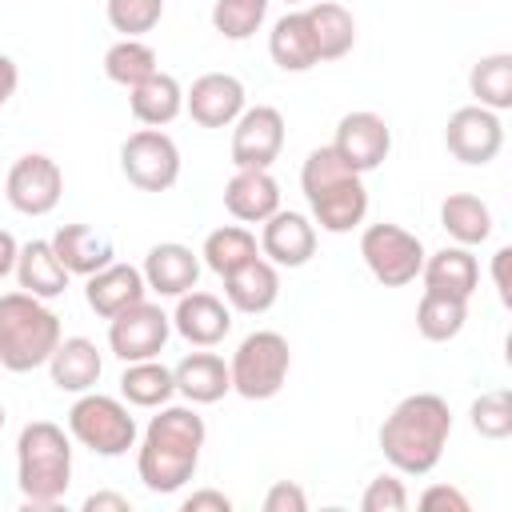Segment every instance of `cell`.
<instances>
[{
  "label": "cell",
  "instance_id": "6da1fadb",
  "mask_svg": "<svg viewBox=\"0 0 512 512\" xmlns=\"http://www.w3.org/2000/svg\"><path fill=\"white\" fill-rule=\"evenodd\" d=\"M204 440H208V428H204V416L196 412V404H172V400L160 404L140 436V448H136L140 484L156 496L180 492L196 476Z\"/></svg>",
  "mask_w": 512,
  "mask_h": 512
},
{
  "label": "cell",
  "instance_id": "7a4b0ae2",
  "mask_svg": "<svg viewBox=\"0 0 512 512\" xmlns=\"http://www.w3.org/2000/svg\"><path fill=\"white\" fill-rule=\"evenodd\" d=\"M452 436V408L436 392H412L404 396L380 424L376 440L392 472L400 476H428Z\"/></svg>",
  "mask_w": 512,
  "mask_h": 512
},
{
  "label": "cell",
  "instance_id": "3957f363",
  "mask_svg": "<svg viewBox=\"0 0 512 512\" xmlns=\"http://www.w3.org/2000/svg\"><path fill=\"white\" fill-rule=\"evenodd\" d=\"M300 192L308 200L312 224H320L332 236H344V232L360 228L364 216H368L364 176L356 168H348V160L332 144L308 152V160L300 168Z\"/></svg>",
  "mask_w": 512,
  "mask_h": 512
},
{
  "label": "cell",
  "instance_id": "277c9868",
  "mask_svg": "<svg viewBox=\"0 0 512 512\" xmlns=\"http://www.w3.org/2000/svg\"><path fill=\"white\" fill-rule=\"evenodd\" d=\"M16 484L24 508H56L72 484V436L52 420H28L16 436Z\"/></svg>",
  "mask_w": 512,
  "mask_h": 512
},
{
  "label": "cell",
  "instance_id": "5b68a950",
  "mask_svg": "<svg viewBox=\"0 0 512 512\" xmlns=\"http://www.w3.org/2000/svg\"><path fill=\"white\" fill-rule=\"evenodd\" d=\"M60 316L32 292L0 296V364L8 372H36L60 344Z\"/></svg>",
  "mask_w": 512,
  "mask_h": 512
},
{
  "label": "cell",
  "instance_id": "8992f818",
  "mask_svg": "<svg viewBox=\"0 0 512 512\" xmlns=\"http://www.w3.org/2000/svg\"><path fill=\"white\" fill-rule=\"evenodd\" d=\"M288 372H292V348L272 328L248 332L228 360L232 392L244 400H272L288 384Z\"/></svg>",
  "mask_w": 512,
  "mask_h": 512
},
{
  "label": "cell",
  "instance_id": "52a82bcc",
  "mask_svg": "<svg viewBox=\"0 0 512 512\" xmlns=\"http://www.w3.org/2000/svg\"><path fill=\"white\" fill-rule=\"evenodd\" d=\"M68 436L80 448L116 460L128 448H136L140 428H136V416L128 412L124 400L104 396V392H80L76 404L68 408Z\"/></svg>",
  "mask_w": 512,
  "mask_h": 512
},
{
  "label": "cell",
  "instance_id": "ba28073f",
  "mask_svg": "<svg viewBox=\"0 0 512 512\" xmlns=\"http://www.w3.org/2000/svg\"><path fill=\"white\" fill-rule=\"evenodd\" d=\"M424 244L416 232L400 228V224H368L360 232V260L368 264V272L384 284V288H404L420 276L424 268Z\"/></svg>",
  "mask_w": 512,
  "mask_h": 512
},
{
  "label": "cell",
  "instance_id": "9c48e42d",
  "mask_svg": "<svg viewBox=\"0 0 512 512\" xmlns=\"http://www.w3.org/2000/svg\"><path fill=\"white\" fill-rule=\"evenodd\" d=\"M120 172L140 192H168L180 180V148L164 128H140L120 144Z\"/></svg>",
  "mask_w": 512,
  "mask_h": 512
},
{
  "label": "cell",
  "instance_id": "30bf717a",
  "mask_svg": "<svg viewBox=\"0 0 512 512\" xmlns=\"http://www.w3.org/2000/svg\"><path fill=\"white\" fill-rule=\"evenodd\" d=\"M168 336H172V316L160 304H152L148 296L136 300V304H128L124 312H116L108 320V348L124 364L160 356L164 344H168Z\"/></svg>",
  "mask_w": 512,
  "mask_h": 512
},
{
  "label": "cell",
  "instance_id": "8fae6325",
  "mask_svg": "<svg viewBox=\"0 0 512 512\" xmlns=\"http://www.w3.org/2000/svg\"><path fill=\"white\" fill-rule=\"evenodd\" d=\"M4 196L20 216H48L64 196V172L44 152H24L4 180Z\"/></svg>",
  "mask_w": 512,
  "mask_h": 512
},
{
  "label": "cell",
  "instance_id": "7c38bea8",
  "mask_svg": "<svg viewBox=\"0 0 512 512\" xmlns=\"http://www.w3.org/2000/svg\"><path fill=\"white\" fill-rule=\"evenodd\" d=\"M444 148L468 164V168H484L500 156L504 148V124H500V112L492 108H480V104H464L448 116L444 124Z\"/></svg>",
  "mask_w": 512,
  "mask_h": 512
},
{
  "label": "cell",
  "instance_id": "4fadbf2b",
  "mask_svg": "<svg viewBox=\"0 0 512 512\" xmlns=\"http://www.w3.org/2000/svg\"><path fill=\"white\" fill-rule=\"evenodd\" d=\"M284 112L272 104H252L232 124V164L236 168H272L284 152Z\"/></svg>",
  "mask_w": 512,
  "mask_h": 512
},
{
  "label": "cell",
  "instance_id": "5bb4252c",
  "mask_svg": "<svg viewBox=\"0 0 512 512\" xmlns=\"http://www.w3.org/2000/svg\"><path fill=\"white\" fill-rule=\"evenodd\" d=\"M332 148L348 160V168H356L364 176V172H376L388 160V152H392V128H388V120L380 112L356 108V112H344L340 116Z\"/></svg>",
  "mask_w": 512,
  "mask_h": 512
},
{
  "label": "cell",
  "instance_id": "9a60e30c",
  "mask_svg": "<svg viewBox=\"0 0 512 512\" xmlns=\"http://www.w3.org/2000/svg\"><path fill=\"white\" fill-rule=\"evenodd\" d=\"M244 108H248V92L244 80L232 72H204L184 92V112L200 128H232Z\"/></svg>",
  "mask_w": 512,
  "mask_h": 512
},
{
  "label": "cell",
  "instance_id": "2e32d148",
  "mask_svg": "<svg viewBox=\"0 0 512 512\" xmlns=\"http://www.w3.org/2000/svg\"><path fill=\"white\" fill-rule=\"evenodd\" d=\"M260 256L276 268H304L316 256V224L304 212L276 208L260 228Z\"/></svg>",
  "mask_w": 512,
  "mask_h": 512
},
{
  "label": "cell",
  "instance_id": "e0dca14e",
  "mask_svg": "<svg viewBox=\"0 0 512 512\" xmlns=\"http://www.w3.org/2000/svg\"><path fill=\"white\" fill-rule=\"evenodd\" d=\"M172 332H180V336H184L188 344H196V348H216V344L232 332V308H228V300L192 288V292L176 296Z\"/></svg>",
  "mask_w": 512,
  "mask_h": 512
},
{
  "label": "cell",
  "instance_id": "ac0fdd59",
  "mask_svg": "<svg viewBox=\"0 0 512 512\" xmlns=\"http://www.w3.org/2000/svg\"><path fill=\"white\" fill-rule=\"evenodd\" d=\"M140 272H144L148 292L176 300V296H184V292L196 288V280H200V252H192L180 240H164V244H152L148 248Z\"/></svg>",
  "mask_w": 512,
  "mask_h": 512
},
{
  "label": "cell",
  "instance_id": "d6986e66",
  "mask_svg": "<svg viewBox=\"0 0 512 512\" xmlns=\"http://www.w3.org/2000/svg\"><path fill=\"white\" fill-rule=\"evenodd\" d=\"M148 296V284H144V272L136 264H104L100 272L84 276V300L88 308L100 316V320H112L116 312H124L128 304L144 300Z\"/></svg>",
  "mask_w": 512,
  "mask_h": 512
},
{
  "label": "cell",
  "instance_id": "ffe728a7",
  "mask_svg": "<svg viewBox=\"0 0 512 512\" xmlns=\"http://www.w3.org/2000/svg\"><path fill=\"white\" fill-rule=\"evenodd\" d=\"M220 280H224V300L232 312L264 316L280 300V268L264 256H252L248 264H240L236 272H228Z\"/></svg>",
  "mask_w": 512,
  "mask_h": 512
},
{
  "label": "cell",
  "instance_id": "44dd1931",
  "mask_svg": "<svg viewBox=\"0 0 512 512\" xmlns=\"http://www.w3.org/2000/svg\"><path fill=\"white\" fill-rule=\"evenodd\" d=\"M48 376H52V384L60 388V392H72V396H80V392H92L96 384H100V376H104V356H100V348L88 340V336H60V344H56V352L48 356Z\"/></svg>",
  "mask_w": 512,
  "mask_h": 512
},
{
  "label": "cell",
  "instance_id": "7402d4cb",
  "mask_svg": "<svg viewBox=\"0 0 512 512\" xmlns=\"http://www.w3.org/2000/svg\"><path fill=\"white\" fill-rule=\"evenodd\" d=\"M224 208L240 224H264L280 208V184L268 168H236L224 184Z\"/></svg>",
  "mask_w": 512,
  "mask_h": 512
},
{
  "label": "cell",
  "instance_id": "603a6c76",
  "mask_svg": "<svg viewBox=\"0 0 512 512\" xmlns=\"http://www.w3.org/2000/svg\"><path fill=\"white\" fill-rule=\"evenodd\" d=\"M420 280H424L428 292H448V296L468 300V296L480 288V264H476L472 248H464V244H444L440 252L424 256Z\"/></svg>",
  "mask_w": 512,
  "mask_h": 512
},
{
  "label": "cell",
  "instance_id": "cb8c5ba5",
  "mask_svg": "<svg viewBox=\"0 0 512 512\" xmlns=\"http://www.w3.org/2000/svg\"><path fill=\"white\" fill-rule=\"evenodd\" d=\"M12 276L20 280L24 292H32L40 300L64 296L68 292V280H72V272L60 264L52 240H28V244H20V256H16V272Z\"/></svg>",
  "mask_w": 512,
  "mask_h": 512
},
{
  "label": "cell",
  "instance_id": "d4e9b609",
  "mask_svg": "<svg viewBox=\"0 0 512 512\" xmlns=\"http://www.w3.org/2000/svg\"><path fill=\"white\" fill-rule=\"evenodd\" d=\"M172 380H176V392L188 400V404H216L232 392V376H228V364L224 356L216 352H188L176 368H172Z\"/></svg>",
  "mask_w": 512,
  "mask_h": 512
},
{
  "label": "cell",
  "instance_id": "484cf974",
  "mask_svg": "<svg viewBox=\"0 0 512 512\" xmlns=\"http://www.w3.org/2000/svg\"><path fill=\"white\" fill-rule=\"evenodd\" d=\"M52 248H56L60 264H64L72 276H92V272H100L104 264H112V256H116L112 240H108L104 232L88 228V224H60V228L52 232Z\"/></svg>",
  "mask_w": 512,
  "mask_h": 512
},
{
  "label": "cell",
  "instance_id": "4316f807",
  "mask_svg": "<svg viewBox=\"0 0 512 512\" xmlns=\"http://www.w3.org/2000/svg\"><path fill=\"white\" fill-rule=\"evenodd\" d=\"M268 56H272V64H276L280 72H308V68L320 64L304 8H300V12H284V16L272 24V32H268Z\"/></svg>",
  "mask_w": 512,
  "mask_h": 512
},
{
  "label": "cell",
  "instance_id": "83f0119b",
  "mask_svg": "<svg viewBox=\"0 0 512 512\" xmlns=\"http://www.w3.org/2000/svg\"><path fill=\"white\" fill-rule=\"evenodd\" d=\"M128 108L144 128H164L184 112V88L168 72H152L136 88H128Z\"/></svg>",
  "mask_w": 512,
  "mask_h": 512
},
{
  "label": "cell",
  "instance_id": "f1b7e54d",
  "mask_svg": "<svg viewBox=\"0 0 512 512\" xmlns=\"http://www.w3.org/2000/svg\"><path fill=\"white\" fill-rule=\"evenodd\" d=\"M304 16H308V28H312L320 64L324 60H340V56H348L356 48V20H352V12L344 4L316 0V4L304 8Z\"/></svg>",
  "mask_w": 512,
  "mask_h": 512
},
{
  "label": "cell",
  "instance_id": "f546056e",
  "mask_svg": "<svg viewBox=\"0 0 512 512\" xmlns=\"http://www.w3.org/2000/svg\"><path fill=\"white\" fill-rule=\"evenodd\" d=\"M440 228L452 236V244L476 248L492 236V208L472 192H452L440 204Z\"/></svg>",
  "mask_w": 512,
  "mask_h": 512
},
{
  "label": "cell",
  "instance_id": "4dcf8cb0",
  "mask_svg": "<svg viewBox=\"0 0 512 512\" xmlns=\"http://www.w3.org/2000/svg\"><path fill=\"white\" fill-rule=\"evenodd\" d=\"M120 396L132 408H160V404H168L176 396L172 368H164L160 356L124 364V372H120Z\"/></svg>",
  "mask_w": 512,
  "mask_h": 512
},
{
  "label": "cell",
  "instance_id": "1f68e13d",
  "mask_svg": "<svg viewBox=\"0 0 512 512\" xmlns=\"http://www.w3.org/2000/svg\"><path fill=\"white\" fill-rule=\"evenodd\" d=\"M464 324H468V300L448 296V292H428V288H424V296H420V304H416V332H420L424 340L448 344V340H456V336L464 332Z\"/></svg>",
  "mask_w": 512,
  "mask_h": 512
},
{
  "label": "cell",
  "instance_id": "d6a6232c",
  "mask_svg": "<svg viewBox=\"0 0 512 512\" xmlns=\"http://www.w3.org/2000/svg\"><path fill=\"white\" fill-rule=\"evenodd\" d=\"M468 92L480 108L508 112L512 108V52H488L468 72Z\"/></svg>",
  "mask_w": 512,
  "mask_h": 512
},
{
  "label": "cell",
  "instance_id": "836d02e7",
  "mask_svg": "<svg viewBox=\"0 0 512 512\" xmlns=\"http://www.w3.org/2000/svg\"><path fill=\"white\" fill-rule=\"evenodd\" d=\"M252 256H260V244L256 236L244 228V224H220L204 236V248H200V260L216 272V276H228L236 272L240 264H248Z\"/></svg>",
  "mask_w": 512,
  "mask_h": 512
},
{
  "label": "cell",
  "instance_id": "e575fe53",
  "mask_svg": "<svg viewBox=\"0 0 512 512\" xmlns=\"http://www.w3.org/2000/svg\"><path fill=\"white\" fill-rule=\"evenodd\" d=\"M152 72H160L156 48L144 44L140 36H120L108 52H104V76L120 88H136L140 80H148Z\"/></svg>",
  "mask_w": 512,
  "mask_h": 512
},
{
  "label": "cell",
  "instance_id": "d590c367",
  "mask_svg": "<svg viewBox=\"0 0 512 512\" xmlns=\"http://www.w3.org/2000/svg\"><path fill=\"white\" fill-rule=\"evenodd\" d=\"M268 16V0H216L212 4V28L224 40H248L260 32Z\"/></svg>",
  "mask_w": 512,
  "mask_h": 512
},
{
  "label": "cell",
  "instance_id": "8d00e7d4",
  "mask_svg": "<svg viewBox=\"0 0 512 512\" xmlns=\"http://www.w3.org/2000/svg\"><path fill=\"white\" fill-rule=\"evenodd\" d=\"M468 420L484 440H508L512 436V396L504 388L500 392H480L468 408Z\"/></svg>",
  "mask_w": 512,
  "mask_h": 512
},
{
  "label": "cell",
  "instance_id": "74e56055",
  "mask_svg": "<svg viewBox=\"0 0 512 512\" xmlns=\"http://www.w3.org/2000/svg\"><path fill=\"white\" fill-rule=\"evenodd\" d=\"M104 16L112 24V32L120 36H144L160 24L164 16V0H108Z\"/></svg>",
  "mask_w": 512,
  "mask_h": 512
},
{
  "label": "cell",
  "instance_id": "f35d334b",
  "mask_svg": "<svg viewBox=\"0 0 512 512\" xmlns=\"http://www.w3.org/2000/svg\"><path fill=\"white\" fill-rule=\"evenodd\" d=\"M364 512H404L408 508V488L400 480V472H380L376 480H368L364 496H360Z\"/></svg>",
  "mask_w": 512,
  "mask_h": 512
},
{
  "label": "cell",
  "instance_id": "ab89813d",
  "mask_svg": "<svg viewBox=\"0 0 512 512\" xmlns=\"http://www.w3.org/2000/svg\"><path fill=\"white\" fill-rule=\"evenodd\" d=\"M416 504H420L424 512H468V508H472L468 496H464L456 484H428Z\"/></svg>",
  "mask_w": 512,
  "mask_h": 512
},
{
  "label": "cell",
  "instance_id": "60d3db41",
  "mask_svg": "<svg viewBox=\"0 0 512 512\" xmlns=\"http://www.w3.org/2000/svg\"><path fill=\"white\" fill-rule=\"evenodd\" d=\"M264 512H308V496L296 480H276L264 492Z\"/></svg>",
  "mask_w": 512,
  "mask_h": 512
},
{
  "label": "cell",
  "instance_id": "b9f144b4",
  "mask_svg": "<svg viewBox=\"0 0 512 512\" xmlns=\"http://www.w3.org/2000/svg\"><path fill=\"white\" fill-rule=\"evenodd\" d=\"M180 508H184V512H232V500H228L224 492H216V488H200V492L184 496Z\"/></svg>",
  "mask_w": 512,
  "mask_h": 512
},
{
  "label": "cell",
  "instance_id": "7bdbcfd3",
  "mask_svg": "<svg viewBox=\"0 0 512 512\" xmlns=\"http://www.w3.org/2000/svg\"><path fill=\"white\" fill-rule=\"evenodd\" d=\"M508 260H512V248H508V244H504V248H496V256H492V284H496L500 304H512V288H508Z\"/></svg>",
  "mask_w": 512,
  "mask_h": 512
},
{
  "label": "cell",
  "instance_id": "ee69618b",
  "mask_svg": "<svg viewBox=\"0 0 512 512\" xmlns=\"http://www.w3.org/2000/svg\"><path fill=\"white\" fill-rule=\"evenodd\" d=\"M84 512H132V500L120 492H92L84 500Z\"/></svg>",
  "mask_w": 512,
  "mask_h": 512
},
{
  "label": "cell",
  "instance_id": "f6af8a7d",
  "mask_svg": "<svg viewBox=\"0 0 512 512\" xmlns=\"http://www.w3.org/2000/svg\"><path fill=\"white\" fill-rule=\"evenodd\" d=\"M16 84H20V68H16V60H12V56H4V52H0V108L16 96Z\"/></svg>",
  "mask_w": 512,
  "mask_h": 512
},
{
  "label": "cell",
  "instance_id": "bcb514c9",
  "mask_svg": "<svg viewBox=\"0 0 512 512\" xmlns=\"http://www.w3.org/2000/svg\"><path fill=\"white\" fill-rule=\"evenodd\" d=\"M16 256H20V240L8 228H0V280L16 272Z\"/></svg>",
  "mask_w": 512,
  "mask_h": 512
},
{
  "label": "cell",
  "instance_id": "7dc6e473",
  "mask_svg": "<svg viewBox=\"0 0 512 512\" xmlns=\"http://www.w3.org/2000/svg\"><path fill=\"white\" fill-rule=\"evenodd\" d=\"M4 424H8V412H4V404H0V432H4Z\"/></svg>",
  "mask_w": 512,
  "mask_h": 512
},
{
  "label": "cell",
  "instance_id": "c3c4849f",
  "mask_svg": "<svg viewBox=\"0 0 512 512\" xmlns=\"http://www.w3.org/2000/svg\"><path fill=\"white\" fill-rule=\"evenodd\" d=\"M284 4H300V0H284Z\"/></svg>",
  "mask_w": 512,
  "mask_h": 512
}]
</instances>
